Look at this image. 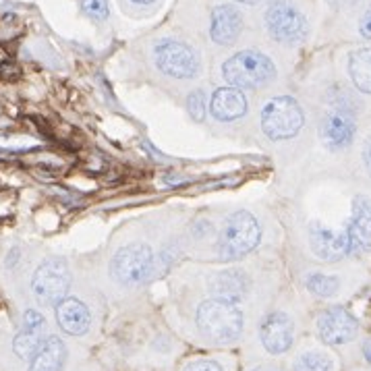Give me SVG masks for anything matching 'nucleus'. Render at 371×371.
<instances>
[{"instance_id":"1","label":"nucleus","mask_w":371,"mask_h":371,"mask_svg":"<svg viewBox=\"0 0 371 371\" xmlns=\"http://www.w3.org/2000/svg\"><path fill=\"white\" fill-rule=\"evenodd\" d=\"M197 328L204 338L216 345L235 343L245 326V318L241 307L229 299H208L197 307Z\"/></svg>"},{"instance_id":"2","label":"nucleus","mask_w":371,"mask_h":371,"mask_svg":"<svg viewBox=\"0 0 371 371\" xmlns=\"http://www.w3.org/2000/svg\"><path fill=\"white\" fill-rule=\"evenodd\" d=\"M259 126L270 141L284 143L301 133V129L305 126V113L295 98L278 96L263 104Z\"/></svg>"},{"instance_id":"3","label":"nucleus","mask_w":371,"mask_h":371,"mask_svg":"<svg viewBox=\"0 0 371 371\" xmlns=\"http://www.w3.org/2000/svg\"><path fill=\"white\" fill-rule=\"evenodd\" d=\"M222 77L237 90H255L276 79V65L261 52L243 50L224 60Z\"/></svg>"},{"instance_id":"4","label":"nucleus","mask_w":371,"mask_h":371,"mask_svg":"<svg viewBox=\"0 0 371 371\" xmlns=\"http://www.w3.org/2000/svg\"><path fill=\"white\" fill-rule=\"evenodd\" d=\"M158 272V255L143 245V243H131L126 247L119 249L110 263L113 278L126 288H137L147 284Z\"/></svg>"},{"instance_id":"5","label":"nucleus","mask_w":371,"mask_h":371,"mask_svg":"<svg viewBox=\"0 0 371 371\" xmlns=\"http://www.w3.org/2000/svg\"><path fill=\"white\" fill-rule=\"evenodd\" d=\"M351 106L353 104L347 98H338L328 106V110L324 113V117L320 121L322 145L332 154L347 151L355 143L357 115Z\"/></svg>"},{"instance_id":"6","label":"nucleus","mask_w":371,"mask_h":371,"mask_svg":"<svg viewBox=\"0 0 371 371\" xmlns=\"http://www.w3.org/2000/svg\"><path fill=\"white\" fill-rule=\"evenodd\" d=\"M259 239H261V229L255 216L245 210H237L226 218L216 249L222 259H239L257 247Z\"/></svg>"},{"instance_id":"7","label":"nucleus","mask_w":371,"mask_h":371,"mask_svg":"<svg viewBox=\"0 0 371 371\" xmlns=\"http://www.w3.org/2000/svg\"><path fill=\"white\" fill-rule=\"evenodd\" d=\"M154 60L160 73L172 79H193L201 71L199 54L185 42L164 38L154 46Z\"/></svg>"},{"instance_id":"8","label":"nucleus","mask_w":371,"mask_h":371,"mask_svg":"<svg viewBox=\"0 0 371 371\" xmlns=\"http://www.w3.org/2000/svg\"><path fill=\"white\" fill-rule=\"evenodd\" d=\"M71 286L69 263L63 257H48L40 263L31 280V292L40 305H58L65 301Z\"/></svg>"},{"instance_id":"9","label":"nucleus","mask_w":371,"mask_h":371,"mask_svg":"<svg viewBox=\"0 0 371 371\" xmlns=\"http://www.w3.org/2000/svg\"><path fill=\"white\" fill-rule=\"evenodd\" d=\"M265 29L280 44H299L307 35V17L290 0H274L263 15Z\"/></svg>"},{"instance_id":"10","label":"nucleus","mask_w":371,"mask_h":371,"mask_svg":"<svg viewBox=\"0 0 371 371\" xmlns=\"http://www.w3.org/2000/svg\"><path fill=\"white\" fill-rule=\"evenodd\" d=\"M315 332L322 343H326L330 347H345L357 338L359 322L347 307L332 305L318 313Z\"/></svg>"},{"instance_id":"11","label":"nucleus","mask_w":371,"mask_h":371,"mask_svg":"<svg viewBox=\"0 0 371 371\" xmlns=\"http://www.w3.org/2000/svg\"><path fill=\"white\" fill-rule=\"evenodd\" d=\"M307 243L311 253L322 261H338L351 255L347 229H334L324 222H311L307 229Z\"/></svg>"},{"instance_id":"12","label":"nucleus","mask_w":371,"mask_h":371,"mask_svg":"<svg viewBox=\"0 0 371 371\" xmlns=\"http://www.w3.org/2000/svg\"><path fill=\"white\" fill-rule=\"evenodd\" d=\"M259 340L270 355H284L295 340V324L288 313L272 311L261 320Z\"/></svg>"},{"instance_id":"13","label":"nucleus","mask_w":371,"mask_h":371,"mask_svg":"<svg viewBox=\"0 0 371 371\" xmlns=\"http://www.w3.org/2000/svg\"><path fill=\"white\" fill-rule=\"evenodd\" d=\"M46 338L48 336L44 315L38 313L35 309H27L23 313V328L13 343V351L19 359H33V355L38 353Z\"/></svg>"},{"instance_id":"14","label":"nucleus","mask_w":371,"mask_h":371,"mask_svg":"<svg viewBox=\"0 0 371 371\" xmlns=\"http://www.w3.org/2000/svg\"><path fill=\"white\" fill-rule=\"evenodd\" d=\"M351 255L365 253L371 249V197L357 195L353 201V216L347 226Z\"/></svg>"},{"instance_id":"15","label":"nucleus","mask_w":371,"mask_h":371,"mask_svg":"<svg viewBox=\"0 0 371 371\" xmlns=\"http://www.w3.org/2000/svg\"><path fill=\"white\" fill-rule=\"evenodd\" d=\"M243 31V15L239 8L220 4L212 10V23H210V35L220 46H233Z\"/></svg>"},{"instance_id":"16","label":"nucleus","mask_w":371,"mask_h":371,"mask_svg":"<svg viewBox=\"0 0 371 371\" xmlns=\"http://www.w3.org/2000/svg\"><path fill=\"white\" fill-rule=\"evenodd\" d=\"M210 113L218 123H233L245 117L247 98L237 88H220L214 92L210 102Z\"/></svg>"},{"instance_id":"17","label":"nucleus","mask_w":371,"mask_h":371,"mask_svg":"<svg viewBox=\"0 0 371 371\" xmlns=\"http://www.w3.org/2000/svg\"><path fill=\"white\" fill-rule=\"evenodd\" d=\"M56 322L67 334L81 336L90 330L92 315L79 299H65L56 305Z\"/></svg>"},{"instance_id":"18","label":"nucleus","mask_w":371,"mask_h":371,"mask_svg":"<svg viewBox=\"0 0 371 371\" xmlns=\"http://www.w3.org/2000/svg\"><path fill=\"white\" fill-rule=\"evenodd\" d=\"M251 280L243 270H224L214 274V278L210 280V290L220 297V299H229V301H241L245 299Z\"/></svg>"},{"instance_id":"19","label":"nucleus","mask_w":371,"mask_h":371,"mask_svg":"<svg viewBox=\"0 0 371 371\" xmlns=\"http://www.w3.org/2000/svg\"><path fill=\"white\" fill-rule=\"evenodd\" d=\"M67 361V349L56 336H48L31 359L29 371H63Z\"/></svg>"},{"instance_id":"20","label":"nucleus","mask_w":371,"mask_h":371,"mask_svg":"<svg viewBox=\"0 0 371 371\" xmlns=\"http://www.w3.org/2000/svg\"><path fill=\"white\" fill-rule=\"evenodd\" d=\"M349 75L355 90L371 96V48H359L351 54Z\"/></svg>"},{"instance_id":"21","label":"nucleus","mask_w":371,"mask_h":371,"mask_svg":"<svg viewBox=\"0 0 371 371\" xmlns=\"http://www.w3.org/2000/svg\"><path fill=\"white\" fill-rule=\"evenodd\" d=\"M305 288L320 299H332L340 292V278L334 274L309 272L305 276Z\"/></svg>"},{"instance_id":"22","label":"nucleus","mask_w":371,"mask_h":371,"mask_svg":"<svg viewBox=\"0 0 371 371\" xmlns=\"http://www.w3.org/2000/svg\"><path fill=\"white\" fill-rule=\"evenodd\" d=\"M292 371H336V363L326 351L309 349L297 357Z\"/></svg>"},{"instance_id":"23","label":"nucleus","mask_w":371,"mask_h":371,"mask_svg":"<svg viewBox=\"0 0 371 371\" xmlns=\"http://www.w3.org/2000/svg\"><path fill=\"white\" fill-rule=\"evenodd\" d=\"M206 104H208V98L201 90H195L189 94L187 98V110H189V117L195 121V123H201L206 119Z\"/></svg>"},{"instance_id":"24","label":"nucleus","mask_w":371,"mask_h":371,"mask_svg":"<svg viewBox=\"0 0 371 371\" xmlns=\"http://www.w3.org/2000/svg\"><path fill=\"white\" fill-rule=\"evenodd\" d=\"M81 6L85 15H90L96 21H102L108 17V0H81Z\"/></svg>"},{"instance_id":"25","label":"nucleus","mask_w":371,"mask_h":371,"mask_svg":"<svg viewBox=\"0 0 371 371\" xmlns=\"http://www.w3.org/2000/svg\"><path fill=\"white\" fill-rule=\"evenodd\" d=\"M183 371H224L222 365L218 361H212V359H199V361H193L189 363Z\"/></svg>"},{"instance_id":"26","label":"nucleus","mask_w":371,"mask_h":371,"mask_svg":"<svg viewBox=\"0 0 371 371\" xmlns=\"http://www.w3.org/2000/svg\"><path fill=\"white\" fill-rule=\"evenodd\" d=\"M0 77H2L4 81H17V79L21 77V69H19L15 63L6 60V63L0 65Z\"/></svg>"},{"instance_id":"27","label":"nucleus","mask_w":371,"mask_h":371,"mask_svg":"<svg viewBox=\"0 0 371 371\" xmlns=\"http://www.w3.org/2000/svg\"><path fill=\"white\" fill-rule=\"evenodd\" d=\"M359 31H361V35H363V38L371 40V4L368 6V10L363 13V17H361V23H359Z\"/></svg>"},{"instance_id":"28","label":"nucleus","mask_w":371,"mask_h":371,"mask_svg":"<svg viewBox=\"0 0 371 371\" xmlns=\"http://www.w3.org/2000/svg\"><path fill=\"white\" fill-rule=\"evenodd\" d=\"M363 164H365L368 172L371 174V137L365 141V145H363Z\"/></svg>"},{"instance_id":"29","label":"nucleus","mask_w":371,"mask_h":371,"mask_svg":"<svg viewBox=\"0 0 371 371\" xmlns=\"http://www.w3.org/2000/svg\"><path fill=\"white\" fill-rule=\"evenodd\" d=\"M361 355H363L365 363L371 365V336H368V338L363 340V345H361Z\"/></svg>"},{"instance_id":"30","label":"nucleus","mask_w":371,"mask_h":371,"mask_svg":"<svg viewBox=\"0 0 371 371\" xmlns=\"http://www.w3.org/2000/svg\"><path fill=\"white\" fill-rule=\"evenodd\" d=\"M131 2H135V4H154L156 0H131Z\"/></svg>"},{"instance_id":"31","label":"nucleus","mask_w":371,"mask_h":371,"mask_svg":"<svg viewBox=\"0 0 371 371\" xmlns=\"http://www.w3.org/2000/svg\"><path fill=\"white\" fill-rule=\"evenodd\" d=\"M237 2H241V4H257V2H261V0H237Z\"/></svg>"},{"instance_id":"32","label":"nucleus","mask_w":371,"mask_h":371,"mask_svg":"<svg viewBox=\"0 0 371 371\" xmlns=\"http://www.w3.org/2000/svg\"><path fill=\"white\" fill-rule=\"evenodd\" d=\"M255 371H278V370H270V368H261V370H255Z\"/></svg>"}]
</instances>
